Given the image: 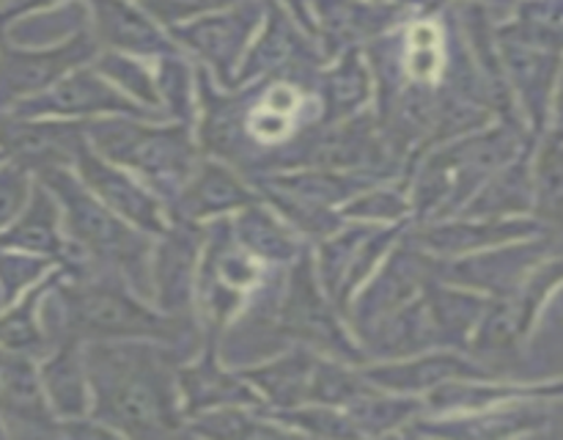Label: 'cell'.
Returning a JSON list of instances; mask_svg holds the SVG:
<instances>
[{
	"label": "cell",
	"instance_id": "e575fe53",
	"mask_svg": "<svg viewBox=\"0 0 563 440\" xmlns=\"http://www.w3.org/2000/svg\"><path fill=\"white\" fill-rule=\"evenodd\" d=\"M341 218L368 226L412 223L410 185L405 176L374 182L341 207Z\"/></svg>",
	"mask_w": 563,
	"mask_h": 440
},
{
	"label": "cell",
	"instance_id": "f6af8a7d",
	"mask_svg": "<svg viewBox=\"0 0 563 440\" xmlns=\"http://www.w3.org/2000/svg\"><path fill=\"white\" fill-rule=\"evenodd\" d=\"M135 3H141V6H146V3H148V0H135Z\"/></svg>",
	"mask_w": 563,
	"mask_h": 440
},
{
	"label": "cell",
	"instance_id": "d4e9b609",
	"mask_svg": "<svg viewBox=\"0 0 563 440\" xmlns=\"http://www.w3.org/2000/svg\"><path fill=\"white\" fill-rule=\"evenodd\" d=\"M317 361L319 352L302 344H286L273 355L262 358L251 366H242L240 372L245 374L267 410H286V407L308 402V385H311Z\"/></svg>",
	"mask_w": 563,
	"mask_h": 440
},
{
	"label": "cell",
	"instance_id": "f1b7e54d",
	"mask_svg": "<svg viewBox=\"0 0 563 440\" xmlns=\"http://www.w3.org/2000/svg\"><path fill=\"white\" fill-rule=\"evenodd\" d=\"M533 146L522 148L517 157L500 165L487 182L476 190L460 215L473 218H526L533 215Z\"/></svg>",
	"mask_w": 563,
	"mask_h": 440
},
{
	"label": "cell",
	"instance_id": "30bf717a",
	"mask_svg": "<svg viewBox=\"0 0 563 440\" xmlns=\"http://www.w3.org/2000/svg\"><path fill=\"white\" fill-rule=\"evenodd\" d=\"M434 278V256L423 253L421 248L407 240V231L388 256L383 258L372 278L352 295L346 302L344 317L352 333L361 341L372 328H377L385 317L405 308L407 302L418 300Z\"/></svg>",
	"mask_w": 563,
	"mask_h": 440
},
{
	"label": "cell",
	"instance_id": "484cf974",
	"mask_svg": "<svg viewBox=\"0 0 563 440\" xmlns=\"http://www.w3.org/2000/svg\"><path fill=\"white\" fill-rule=\"evenodd\" d=\"M489 300L493 297L478 295V292L465 289V286L449 284V280H440L434 275L427 289H423V302H427V314L438 346L467 352Z\"/></svg>",
	"mask_w": 563,
	"mask_h": 440
},
{
	"label": "cell",
	"instance_id": "5b68a950",
	"mask_svg": "<svg viewBox=\"0 0 563 440\" xmlns=\"http://www.w3.org/2000/svg\"><path fill=\"white\" fill-rule=\"evenodd\" d=\"M86 141L110 163L135 174L170 215V204L203 157L192 124L170 119L104 116L86 121Z\"/></svg>",
	"mask_w": 563,
	"mask_h": 440
},
{
	"label": "cell",
	"instance_id": "9c48e42d",
	"mask_svg": "<svg viewBox=\"0 0 563 440\" xmlns=\"http://www.w3.org/2000/svg\"><path fill=\"white\" fill-rule=\"evenodd\" d=\"M264 11L267 0H236L229 9L174 28L170 36L192 64L207 69L223 88H234L242 58L264 22Z\"/></svg>",
	"mask_w": 563,
	"mask_h": 440
},
{
	"label": "cell",
	"instance_id": "603a6c76",
	"mask_svg": "<svg viewBox=\"0 0 563 440\" xmlns=\"http://www.w3.org/2000/svg\"><path fill=\"white\" fill-rule=\"evenodd\" d=\"M38 380L60 424L91 416V380L86 366V341L60 336L36 358Z\"/></svg>",
	"mask_w": 563,
	"mask_h": 440
},
{
	"label": "cell",
	"instance_id": "ac0fdd59",
	"mask_svg": "<svg viewBox=\"0 0 563 440\" xmlns=\"http://www.w3.org/2000/svg\"><path fill=\"white\" fill-rule=\"evenodd\" d=\"M218 339L220 336L203 333L201 346L179 363L176 377H179L185 418L229 405L264 407L253 385L245 380V374L223 361Z\"/></svg>",
	"mask_w": 563,
	"mask_h": 440
},
{
	"label": "cell",
	"instance_id": "7a4b0ae2",
	"mask_svg": "<svg viewBox=\"0 0 563 440\" xmlns=\"http://www.w3.org/2000/svg\"><path fill=\"white\" fill-rule=\"evenodd\" d=\"M49 341L71 336L80 341L143 339L192 352L201 346L203 330L196 317H170L148 297L137 295L119 275L99 273L91 278H60L42 306Z\"/></svg>",
	"mask_w": 563,
	"mask_h": 440
},
{
	"label": "cell",
	"instance_id": "7bdbcfd3",
	"mask_svg": "<svg viewBox=\"0 0 563 440\" xmlns=\"http://www.w3.org/2000/svg\"><path fill=\"white\" fill-rule=\"evenodd\" d=\"M368 3H379V6H401V9H412V11H423L438 6V0H368Z\"/></svg>",
	"mask_w": 563,
	"mask_h": 440
},
{
	"label": "cell",
	"instance_id": "8992f818",
	"mask_svg": "<svg viewBox=\"0 0 563 440\" xmlns=\"http://www.w3.org/2000/svg\"><path fill=\"white\" fill-rule=\"evenodd\" d=\"M273 330L284 346L302 344L319 355L339 358V361L357 363V366L366 363V352L352 333L350 322L333 302V297L319 284L311 245L302 248L300 256L286 267Z\"/></svg>",
	"mask_w": 563,
	"mask_h": 440
},
{
	"label": "cell",
	"instance_id": "f35d334b",
	"mask_svg": "<svg viewBox=\"0 0 563 440\" xmlns=\"http://www.w3.org/2000/svg\"><path fill=\"white\" fill-rule=\"evenodd\" d=\"M33 185H36V176L25 165L5 157L0 160V231L20 215V209L31 198Z\"/></svg>",
	"mask_w": 563,
	"mask_h": 440
},
{
	"label": "cell",
	"instance_id": "8fae6325",
	"mask_svg": "<svg viewBox=\"0 0 563 440\" xmlns=\"http://www.w3.org/2000/svg\"><path fill=\"white\" fill-rule=\"evenodd\" d=\"M555 245H559V237L539 234L467 253V256L434 258V275L440 280L478 292V295L509 297L544 256L559 251Z\"/></svg>",
	"mask_w": 563,
	"mask_h": 440
},
{
	"label": "cell",
	"instance_id": "9a60e30c",
	"mask_svg": "<svg viewBox=\"0 0 563 440\" xmlns=\"http://www.w3.org/2000/svg\"><path fill=\"white\" fill-rule=\"evenodd\" d=\"M71 170L77 174V179L110 209V212L119 215L121 220H126L130 226L141 229L143 234H163L165 226H168L170 215L165 209V204L137 179L135 174H130L121 165L110 163L102 154H97L91 148V143L82 138L80 146L75 148V157H71Z\"/></svg>",
	"mask_w": 563,
	"mask_h": 440
},
{
	"label": "cell",
	"instance_id": "d6a6232c",
	"mask_svg": "<svg viewBox=\"0 0 563 440\" xmlns=\"http://www.w3.org/2000/svg\"><path fill=\"white\" fill-rule=\"evenodd\" d=\"M533 218L561 240L563 237V141L542 138L533 146Z\"/></svg>",
	"mask_w": 563,
	"mask_h": 440
},
{
	"label": "cell",
	"instance_id": "52a82bcc",
	"mask_svg": "<svg viewBox=\"0 0 563 440\" xmlns=\"http://www.w3.org/2000/svg\"><path fill=\"white\" fill-rule=\"evenodd\" d=\"M495 42L517 116L528 135L542 141L548 132L550 102H553L563 53L522 33L511 20L495 22Z\"/></svg>",
	"mask_w": 563,
	"mask_h": 440
},
{
	"label": "cell",
	"instance_id": "3957f363",
	"mask_svg": "<svg viewBox=\"0 0 563 440\" xmlns=\"http://www.w3.org/2000/svg\"><path fill=\"white\" fill-rule=\"evenodd\" d=\"M531 143L537 141L528 135L526 127L495 119L478 130L423 148L405 165L412 223H432L460 215L478 187Z\"/></svg>",
	"mask_w": 563,
	"mask_h": 440
},
{
	"label": "cell",
	"instance_id": "ba28073f",
	"mask_svg": "<svg viewBox=\"0 0 563 440\" xmlns=\"http://www.w3.org/2000/svg\"><path fill=\"white\" fill-rule=\"evenodd\" d=\"M99 44L91 28L53 44H16L0 36V113L53 88L60 77L97 58Z\"/></svg>",
	"mask_w": 563,
	"mask_h": 440
},
{
	"label": "cell",
	"instance_id": "277c9868",
	"mask_svg": "<svg viewBox=\"0 0 563 440\" xmlns=\"http://www.w3.org/2000/svg\"><path fill=\"white\" fill-rule=\"evenodd\" d=\"M60 207V223L69 245H75L97 273L119 275L137 295L152 300V280H148V258H152V234L121 220L110 212L71 168L58 165L36 174Z\"/></svg>",
	"mask_w": 563,
	"mask_h": 440
},
{
	"label": "cell",
	"instance_id": "8d00e7d4",
	"mask_svg": "<svg viewBox=\"0 0 563 440\" xmlns=\"http://www.w3.org/2000/svg\"><path fill=\"white\" fill-rule=\"evenodd\" d=\"M269 416L284 424L295 438L297 435L302 438H361L350 413L341 407L306 402V405L286 407V410H269Z\"/></svg>",
	"mask_w": 563,
	"mask_h": 440
},
{
	"label": "cell",
	"instance_id": "4316f807",
	"mask_svg": "<svg viewBox=\"0 0 563 440\" xmlns=\"http://www.w3.org/2000/svg\"><path fill=\"white\" fill-rule=\"evenodd\" d=\"M0 248L53 258L55 264L64 258L66 234L64 223H60V207L53 193L38 179L20 215L0 231Z\"/></svg>",
	"mask_w": 563,
	"mask_h": 440
},
{
	"label": "cell",
	"instance_id": "bcb514c9",
	"mask_svg": "<svg viewBox=\"0 0 563 440\" xmlns=\"http://www.w3.org/2000/svg\"><path fill=\"white\" fill-rule=\"evenodd\" d=\"M0 36H3V28H0Z\"/></svg>",
	"mask_w": 563,
	"mask_h": 440
},
{
	"label": "cell",
	"instance_id": "5bb4252c",
	"mask_svg": "<svg viewBox=\"0 0 563 440\" xmlns=\"http://www.w3.org/2000/svg\"><path fill=\"white\" fill-rule=\"evenodd\" d=\"M14 116H33V119H66V121H93L104 116H132V119H159L148 113L137 102L119 91L104 75L93 69V64L77 66L66 77H60L53 88L38 97L11 108Z\"/></svg>",
	"mask_w": 563,
	"mask_h": 440
},
{
	"label": "cell",
	"instance_id": "7402d4cb",
	"mask_svg": "<svg viewBox=\"0 0 563 440\" xmlns=\"http://www.w3.org/2000/svg\"><path fill=\"white\" fill-rule=\"evenodd\" d=\"M0 418L9 435H58L60 421L49 407L33 355L0 352Z\"/></svg>",
	"mask_w": 563,
	"mask_h": 440
},
{
	"label": "cell",
	"instance_id": "ab89813d",
	"mask_svg": "<svg viewBox=\"0 0 563 440\" xmlns=\"http://www.w3.org/2000/svg\"><path fill=\"white\" fill-rule=\"evenodd\" d=\"M234 3L236 0H148L146 9L159 25L174 31V28H181L187 25V22L201 20V16L214 14V11H223Z\"/></svg>",
	"mask_w": 563,
	"mask_h": 440
},
{
	"label": "cell",
	"instance_id": "4dcf8cb0",
	"mask_svg": "<svg viewBox=\"0 0 563 440\" xmlns=\"http://www.w3.org/2000/svg\"><path fill=\"white\" fill-rule=\"evenodd\" d=\"M185 435H198V438H295L284 424L269 416L267 407L253 405H229L214 407V410L196 413L185 418Z\"/></svg>",
	"mask_w": 563,
	"mask_h": 440
},
{
	"label": "cell",
	"instance_id": "4fadbf2b",
	"mask_svg": "<svg viewBox=\"0 0 563 440\" xmlns=\"http://www.w3.org/2000/svg\"><path fill=\"white\" fill-rule=\"evenodd\" d=\"M553 427V402L517 399L467 413H423L407 424V438H467L509 440L542 435Z\"/></svg>",
	"mask_w": 563,
	"mask_h": 440
},
{
	"label": "cell",
	"instance_id": "2e32d148",
	"mask_svg": "<svg viewBox=\"0 0 563 440\" xmlns=\"http://www.w3.org/2000/svg\"><path fill=\"white\" fill-rule=\"evenodd\" d=\"M361 372L374 388L390 391V394L427 396L438 385L451 380L467 377H504L484 366L482 361L465 350H449V346H432V350L416 352L405 358H388V361L361 363Z\"/></svg>",
	"mask_w": 563,
	"mask_h": 440
},
{
	"label": "cell",
	"instance_id": "f546056e",
	"mask_svg": "<svg viewBox=\"0 0 563 440\" xmlns=\"http://www.w3.org/2000/svg\"><path fill=\"white\" fill-rule=\"evenodd\" d=\"M58 278L60 267H55L47 278L38 280L25 295L16 297L9 306H0V352H22V355L42 358L49 350L53 341H49L47 324H44L42 306Z\"/></svg>",
	"mask_w": 563,
	"mask_h": 440
},
{
	"label": "cell",
	"instance_id": "44dd1931",
	"mask_svg": "<svg viewBox=\"0 0 563 440\" xmlns=\"http://www.w3.org/2000/svg\"><path fill=\"white\" fill-rule=\"evenodd\" d=\"M88 28L99 50L135 55V58H163L181 53L168 28L159 25L146 6L135 0H86Z\"/></svg>",
	"mask_w": 563,
	"mask_h": 440
},
{
	"label": "cell",
	"instance_id": "7c38bea8",
	"mask_svg": "<svg viewBox=\"0 0 563 440\" xmlns=\"http://www.w3.org/2000/svg\"><path fill=\"white\" fill-rule=\"evenodd\" d=\"M203 240H207V226L179 218H170L163 234L154 237L148 280H152V302L163 314L196 317V280Z\"/></svg>",
	"mask_w": 563,
	"mask_h": 440
},
{
	"label": "cell",
	"instance_id": "83f0119b",
	"mask_svg": "<svg viewBox=\"0 0 563 440\" xmlns=\"http://www.w3.org/2000/svg\"><path fill=\"white\" fill-rule=\"evenodd\" d=\"M231 234L245 251L269 267H289L302 248L311 245L262 198L231 215Z\"/></svg>",
	"mask_w": 563,
	"mask_h": 440
},
{
	"label": "cell",
	"instance_id": "cb8c5ba5",
	"mask_svg": "<svg viewBox=\"0 0 563 440\" xmlns=\"http://www.w3.org/2000/svg\"><path fill=\"white\" fill-rule=\"evenodd\" d=\"M317 94L322 102V124H335L372 110L374 75L366 50L346 47L324 61L319 69Z\"/></svg>",
	"mask_w": 563,
	"mask_h": 440
},
{
	"label": "cell",
	"instance_id": "60d3db41",
	"mask_svg": "<svg viewBox=\"0 0 563 440\" xmlns=\"http://www.w3.org/2000/svg\"><path fill=\"white\" fill-rule=\"evenodd\" d=\"M278 3L302 31L308 33L311 38H317V22H313V9H311V0H273ZM319 44V42H317Z\"/></svg>",
	"mask_w": 563,
	"mask_h": 440
},
{
	"label": "cell",
	"instance_id": "d6986e66",
	"mask_svg": "<svg viewBox=\"0 0 563 440\" xmlns=\"http://www.w3.org/2000/svg\"><path fill=\"white\" fill-rule=\"evenodd\" d=\"M258 198L262 196L256 185L240 168L212 154H203L187 185L170 204V218L212 223V220L231 218Z\"/></svg>",
	"mask_w": 563,
	"mask_h": 440
},
{
	"label": "cell",
	"instance_id": "7dc6e473",
	"mask_svg": "<svg viewBox=\"0 0 563 440\" xmlns=\"http://www.w3.org/2000/svg\"><path fill=\"white\" fill-rule=\"evenodd\" d=\"M0 160H3V154H0Z\"/></svg>",
	"mask_w": 563,
	"mask_h": 440
},
{
	"label": "cell",
	"instance_id": "ffe728a7",
	"mask_svg": "<svg viewBox=\"0 0 563 440\" xmlns=\"http://www.w3.org/2000/svg\"><path fill=\"white\" fill-rule=\"evenodd\" d=\"M86 138V121L33 119V116L0 113V154L25 165L33 176L66 165Z\"/></svg>",
	"mask_w": 563,
	"mask_h": 440
},
{
	"label": "cell",
	"instance_id": "74e56055",
	"mask_svg": "<svg viewBox=\"0 0 563 440\" xmlns=\"http://www.w3.org/2000/svg\"><path fill=\"white\" fill-rule=\"evenodd\" d=\"M55 267L58 264L53 258L0 248V306H9L16 297L25 295L38 280L47 278Z\"/></svg>",
	"mask_w": 563,
	"mask_h": 440
},
{
	"label": "cell",
	"instance_id": "1f68e13d",
	"mask_svg": "<svg viewBox=\"0 0 563 440\" xmlns=\"http://www.w3.org/2000/svg\"><path fill=\"white\" fill-rule=\"evenodd\" d=\"M344 410L350 413L361 438H385V435H401L407 424L427 413V405H423L421 396L390 394V391L372 385L366 394L357 396Z\"/></svg>",
	"mask_w": 563,
	"mask_h": 440
},
{
	"label": "cell",
	"instance_id": "e0dca14e",
	"mask_svg": "<svg viewBox=\"0 0 563 440\" xmlns=\"http://www.w3.org/2000/svg\"><path fill=\"white\" fill-rule=\"evenodd\" d=\"M550 234L533 215L526 218H473V215H454L432 223H410L407 240L434 258L467 256V253L487 251L504 242L528 240V237Z\"/></svg>",
	"mask_w": 563,
	"mask_h": 440
},
{
	"label": "cell",
	"instance_id": "b9f144b4",
	"mask_svg": "<svg viewBox=\"0 0 563 440\" xmlns=\"http://www.w3.org/2000/svg\"><path fill=\"white\" fill-rule=\"evenodd\" d=\"M544 138H550V141H563V61H561L559 80H555L553 102H550V119H548V132H544Z\"/></svg>",
	"mask_w": 563,
	"mask_h": 440
},
{
	"label": "cell",
	"instance_id": "ee69618b",
	"mask_svg": "<svg viewBox=\"0 0 563 440\" xmlns=\"http://www.w3.org/2000/svg\"><path fill=\"white\" fill-rule=\"evenodd\" d=\"M550 308H553V311L559 314V317H561V322H563V286H561L559 292H555V297H553V300H550L548 311H550Z\"/></svg>",
	"mask_w": 563,
	"mask_h": 440
},
{
	"label": "cell",
	"instance_id": "d590c367",
	"mask_svg": "<svg viewBox=\"0 0 563 440\" xmlns=\"http://www.w3.org/2000/svg\"><path fill=\"white\" fill-rule=\"evenodd\" d=\"M91 64L93 69H97L99 75L108 77L124 97H130L132 102L146 108L148 113L165 119L163 110H159L157 86H154L152 61L135 58V55L124 53H110V50H99L97 58H93Z\"/></svg>",
	"mask_w": 563,
	"mask_h": 440
},
{
	"label": "cell",
	"instance_id": "6da1fadb",
	"mask_svg": "<svg viewBox=\"0 0 563 440\" xmlns=\"http://www.w3.org/2000/svg\"><path fill=\"white\" fill-rule=\"evenodd\" d=\"M187 352L143 339L86 341L91 418L113 438L185 432L179 363Z\"/></svg>",
	"mask_w": 563,
	"mask_h": 440
},
{
	"label": "cell",
	"instance_id": "836d02e7",
	"mask_svg": "<svg viewBox=\"0 0 563 440\" xmlns=\"http://www.w3.org/2000/svg\"><path fill=\"white\" fill-rule=\"evenodd\" d=\"M152 72L165 119L192 124L198 108V66L185 53H170L154 58Z\"/></svg>",
	"mask_w": 563,
	"mask_h": 440
}]
</instances>
